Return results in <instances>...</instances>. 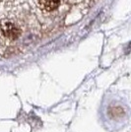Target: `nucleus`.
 I'll return each instance as SVG.
<instances>
[{
  "instance_id": "1",
  "label": "nucleus",
  "mask_w": 131,
  "mask_h": 132,
  "mask_svg": "<svg viewBox=\"0 0 131 132\" xmlns=\"http://www.w3.org/2000/svg\"><path fill=\"white\" fill-rule=\"evenodd\" d=\"M1 32L6 39L15 40L21 36V30L15 24L11 22H5L1 24Z\"/></svg>"
},
{
  "instance_id": "3",
  "label": "nucleus",
  "mask_w": 131,
  "mask_h": 132,
  "mask_svg": "<svg viewBox=\"0 0 131 132\" xmlns=\"http://www.w3.org/2000/svg\"><path fill=\"white\" fill-rule=\"evenodd\" d=\"M109 116L113 118H118V117H121V116H124L125 111L124 110L119 106V105H113V106H110L109 110Z\"/></svg>"
},
{
  "instance_id": "2",
  "label": "nucleus",
  "mask_w": 131,
  "mask_h": 132,
  "mask_svg": "<svg viewBox=\"0 0 131 132\" xmlns=\"http://www.w3.org/2000/svg\"><path fill=\"white\" fill-rule=\"evenodd\" d=\"M60 3V0H38V4L40 9L44 11H52L56 9Z\"/></svg>"
}]
</instances>
